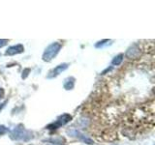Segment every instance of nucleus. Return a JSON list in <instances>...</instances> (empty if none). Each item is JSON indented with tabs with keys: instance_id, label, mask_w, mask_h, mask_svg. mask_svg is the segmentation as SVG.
Listing matches in <instances>:
<instances>
[{
	"instance_id": "f257e3e1",
	"label": "nucleus",
	"mask_w": 155,
	"mask_h": 145,
	"mask_svg": "<svg viewBox=\"0 0 155 145\" xmlns=\"http://www.w3.org/2000/svg\"><path fill=\"white\" fill-rule=\"evenodd\" d=\"M60 48H61V45L59 43L55 42V43L51 44L43 53V60L45 62L51 61L53 58L57 55V53L59 52Z\"/></svg>"
},
{
	"instance_id": "f03ea898",
	"label": "nucleus",
	"mask_w": 155,
	"mask_h": 145,
	"mask_svg": "<svg viewBox=\"0 0 155 145\" xmlns=\"http://www.w3.org/2000/svg\"><path fill=\"white\" fill-rule=\"evenodd\" d=\"M32 137V134L23 128H17L11 133V138L13 140H21L27 141Z\"/></svg>"
},
{
	"instance_id": "7ed1b4c3",
	"label": "nucleus",
	"mask_w": 155,
	"mask_h": 145,
	"mask_svg": "<svg viewBox=\"0 0 155 145\" xmlns=\"http://www.w3.org/2000/svg\"><path fill=\"white\" fill-rule=\"evenodd\" d=\"M68 66H69V65H68L67 63H63V64H60V65L56 66L54 69H52L50 72H48V79H52V77H55L58 75H60L62 72H64L67 69Z\"/></svg>"
},
{
	"instance_id": "20e7f679",
	"label": "nucleus",
	"mask_w": 155,
	"mask_h": 145,
	"mask_svg": "<svg viewBox=\"0 0 155 145\" xmlns=\"http://www.w3.org/2000/svg\"><path fill=\"white\" fill-rule=\"evenodd\" d=\"M24 51V47L21 44H18V45H16V46H12L8 47V50L5 52V54L6 55H9V56H12V55H16V54H18V53H21Z\"/></svg>"
},
{
	"instance_id": "39448f33",
	"label": "nucleus",
	"mask_w": 155,
	"mask_h": 145,
	"mask_svg": "<svg viewBox=\"0 0 155 145\" xmlns=\"http://www.w3.org/2000/svg\"><path fill=\"white\" fill-rule=\"evenodd\" d=\"M140 54V47H138V45H133L132 47H130L128 48V50L126 51V56L130 59L132 58H137L139 57Z\"/></svg>"
},
{
	"instance_id": "423d86ee",
	"label": "nucleus",
	"mask_w": 155,
	"mask_h": 145,
	"mask_svg": "<svg viewBox=\"0 0 155 145\" xmlns=\"http://www.w3.org/2000/svg\"><path fill=\"white\" fill-rule=\"evenodd\" d=\"M71 120H72V116L70 114H63L58 117L56 122L53 123V126H54L56 129L57 127H60V126H63V125L67 124L68 122H70Z\"/></svg>"
},
{
	"instance_id": "0eeeda50",
	"label": "nucleus",
	"mask_w": 155,
	"mask_h": 145,
	"mask_svg": "<svg viewBox=\"0 0 155 145\" xmlns=\"http://www.w3.org/2000/svg\"><path fill=\"white\" fill-rule=\"evenodd\" d=\"M74 85H75V79L74 77H68L67 79H65L64 82V88L66 90H71L74 88Z\"/></svg>"
},
{
	"instance_id": "6e6552de",
	"label": "nucleus",
	"mask_w": 155,
	"mask_h": 145,
	"mask_svg": "<svg viewBox=\"0 0 155 145\" xmlns=\"http://www.w3.org/2000/svg\"><path fill=\"white\" fill-rule=\"evenodd\" d=\"M123 57H124V55L122 54V53H120V54L116 55V56L114 58V59H113V61H111V64L114 65V66H118V65H120L121 63H122V61H123Z\"/></svg>"
},
{
	"instance_id": "1a4fd4ad",
	"label": "nucleus",
	"mask_w": 155,
	"mask_h": 145,
	"mask_svg": "<svg viewBox=\"0 0 155 145\" xmlns=\"http://www.w3.org/2000/svg\"><path fill=\"white\" fill-rule=\"evenodd\" d=\"M75 133H76V134H77V137H80L81 139H82L84 142L88 143V144H93V142H92V140H91L90 138H88V137H85V135L80 134L79 132H75Z\"/></svg>"
},
{
	"instance_id": "9d476101",
	"label": "nucleus",
	"mask_w": 155,
	"mask_h": 145,
	"mask_svg": "<svg viewBox=\"0 0 155 145\" xmlns=\"http://www.w3.org/2000/svg\"><path fill=\"white\" fill-rule=\"evenodd\" d=\"M8 128H6L5 126H0V135H3L6 133H8Z\"/></svg>"
},
{
	"instance_id": "9b49d317",
	"label": "nucleus",
	"mask_w": 155,
	"mask_h": 145,
	"mask_svg": "<svg viewBox=\"0 0 155 145\" xmlns=\"http://www.w3.org/2000/svg\"><path fill=\"white\" fill-rule=\"evenodd\" d=\"M29 72H30V69H25V70H24V72H22V74H24V76H22V79H25V77L28 76Z\"/></svg>"
},
{
	"instance_id": "f8f14e48",
	"label": "nucleus",
	"mask_w": 155,
	"mask_h": 145,
	"mask_svg": "<svg viewBox=\"0 0 155 145\" xmlns=\"http://www.w3.org/2000/svg\"><path fill=\"white\" fill-rule=\"evenodd\" d=\"M7 42H8L7 40H3V39H1V40H0V47H4L7 44Z\"/></svg>"
},
{
	"instance_id": "ddd939ff",
	"label": "nucleus",
	"mask_w": 155,
	"mask_h": 145,
	"mask_svg": "<svg viewBox=\"0 0 155 145\" xmlns=\"http://www.w3.org/2000/svg\"><path fill=\"white\" fill-rule=\"evenodd\" d=\"M7 104V101H5V102H3V103H1L0 104V111H1L2 109H3V108L5 106V105Z\"/></svg>"
},
{
	"instance_id": "4468645a",
	"label": "nucleus",
	"mask_w": 155,
	"mask_h": 145,
	"mask_svg": "<svg viewBox=\"0 0 155 145\" xmlns=\"http://www.w3.org/2000/svg\"><path fill=\"white\" fill-rule=\"evenodd\" d=\"M4 97V90L2 88H0V100Z\"/></svg>"
}]
</instances>
